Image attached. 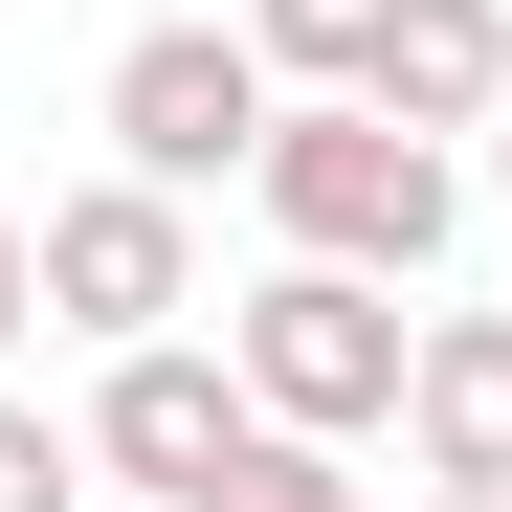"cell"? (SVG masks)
<instances>
[{"instance_id":"30bf717a","label":"cell","mask_w":512,"mask_h":512,"mask_svg":"<svg viewBox=\"0 0 512 512\" xmlns=\"http://www.w3.org/2000/svg\"><path fill=\"white\" fill-rule=\"evenodd\" d=\"M112 468H90V423H45L23 379H0V512H90Z\"/></svg>"},{"instance_id":"7c38bea8","label":"cell","mask_w":512,"mask_h":512,"mask_svg":"<svg viewBox=\"0 0 512 512\" xmlns=\"http://www.w3.org/2000/svg\"><path fill=\"white\" fill-rule=\"evenodd\" d=\"M401 512H512V490H446V468H423V490H401Z\"/></svg>"},{"instance_id":"9c48e42d","label":"cell","mask_w":512,"mask_h":512,"mask_svg":"<svg viewBox=\"0 0 512 512\" xmlns=\"http://www.w3.org/2000/svg\"><path fill=\"white\" fill-rule=\"evenodd\" d=\"M201 512H379V490H357V446H312V423H245V468Z\"/></svg>"},{"instance_id":"6da1fadb","label":"cell","mask_w":512,"mask_h":512,"mask_svg":"<svg viewBox=\"0 0 512 512\" xmlns=\"http://www.w3.org/2000/svg\"><path fill=\"white\" fill-rule=\"evenodd\" d=\"M245 201H268V245H312V268H446L468 245V134H423L379 90H290L268 156H245Z\"/></svg>"},{"instance_id":"5b68a950","label":"cell","mask_w":512,"mask_h":512,"mask_svg":"<svg viewBox=\"0 0 512 512\" xmlns=\"http://www.w3.org/2000/svg\"><path fill=\"white\" fill-rule=\"evenodd\" d=\"M245 357H201V334H134V357H90V468L134 490V512H201L223 468H245Z\"/></svg>"},{"instance_id":"4fadbf2b","label":"cell","mask_w":512,"mask_h":512,"mask_svg":"<svg viewBox=\"0 0 512 512\" xmlns=\"http://www.w3.org/2000/svg\"><path fill=\"white\" fill-rule=\"evenodd\" d=\"M490 201H512V112H490Z\"/></svg>"},{"instance_id":"ba28073f","label":"cell","mask_w":512,"mask_h":512,"mask_svg":"<svg viewBox=\"0 0 512 512\" xmlns=\"http://www.w3.org/2000/svg\"><path fill=\"white\" fill-rule=\"evenodd\" d=\"M245 45H268L290 90H379V45H401V0H245Z\"/></svg>"},{"instance_id":"3957f363","label":"cell","mask_w":512,"mask_h":512,"mask_svg":"<svg viewBox=\"0 0 512 512\" xmlns=\"http://www.w3.org/2000/svg\"><path fill=\"white\" fill-rule=\"evenodd\" d=\"M90 112H112V156H134V179H179V201H223L245 156H268V112H290V67L245 45V23H134Z\"/></svg>"},{"instance_id":"52a82bcc","label":"cell","mask_w":512,"mask_h":512,"mask_svg":"<svg viewBox=\"0 0 512 512\" xmlns=\"http://www.w3.org/2000/svg\"><path fill=\"white\" fill-rule=\"evenodd\" d=\"M379 112H423V134H490V112H512V0H401Z\"/></svg>"},{"instance_id":"8fae6325","label":"cell","mask_w":512,"mask_h":512,"mask_svg":"<svg viewBox=\"0 0 512 512\" xmlns=\"http://www.w3.org/2000/svg\"><path fill=\"white\" fill-rule=\"evenodd\" d=\"M45 334V223H0V357Z\"/></svg>"},{"instance_id":"7a4b0ae2","label":"cell","mask_w":512,"mask_h":512,"mask_svg":"<svg viewBox=\"0 0 512 512\" xmlns=\"http://www.w3.org/2000/svg\"><path fill=\"white\" fill-rule=\"evenodd\" d=\"M223 357H245L268 423L379 446V423H401V357H423V290H401V268H312V245H268V290L223 312Z\"/></svg>"},{"instance_id":"8992f818","label":"cell","mask_w":512,"mask_h":512,"mask_svg":"<svg viewBox=\"0 0 512 512\" xmlns=\"http://www.w3.org/2000/svg\"><path fill=\"white\" fill-rule=\"evenodd\" d=\"M401 468L512 490V312H423V357H401Z\"/></svg>"},{"instance_id":"277c9868","label":"cell","mask_w":512,"mask_h":512,"mask_svg":"<svg viewBox=\"0 0 512 512\" xmlns=\"http://www.w3.org/2000/svg\"><path fill=\"white\" fill-rule=\"evenodd\" d=\"M201 312V201L179 179H67L45 201V334H90V357H134V334H179Z\"/></svg>"}]
</instances>
